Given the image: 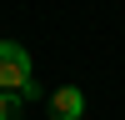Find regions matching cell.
<instances>
[{
    "instance_id": "6da1fadb",
    "label": "cell",
    "mask_w": 125,
    "mask_h": 120,
    "mask_svg": "<svg viewBox=\"0 0 125 120\" xmlns=\"http://www.w3.org/2000/svg\"><path fill=\"white\" fill-rule=\"evenodd\" d=\"M0 90H20V95H35V80H30V55L20 40H0Z\"/></svg>"
},
{
    "instance_id": "7a4b0ae2",
    "label": "cell",
    "mask_w": 125,
    "mask_h": 120,
    "mask_svg": "<svg viewBox=\"0 0 125 120\" xmlns=\"http://www.w3.org/2000/svg\"><path fill=\"white\" fill-rule=\"evenodd\" d=\"M80 115H85V95L75 85H65V90L50 95V120H80Z\"/></svg>"
},
{
    "instance_id": "3957f363",
    "label": "cell",
    "mask_w": 125,
    "mask_h": 120,
    "mask_svg": "<svg viewBox=\"0 0 125 120\" xmlns=\"http://www.w3.org/2000/svg\"><path fill=\"white\" fill-rule=\"evenodd\" d=\"M20 110H25V95L20 90H0V120H20Z\"/></svg>"
}]
</instances>
